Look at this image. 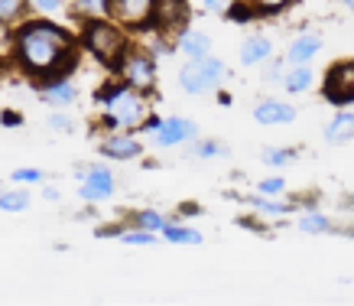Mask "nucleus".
<instances>
[{"label": "nucleus", "instance_id": "1", "mask_svg": "<svg viewBox=\"0 0 354 306\" xmlns=\"http://www.w3.org/2000/svg\"><path fill=\"white\" fill-rule=\"evenodd\" d=\"M78 39L53 17H26L13 30V66L36 85L75 69Z\"/></svg>", "mask_w": 354, "mask_h": 306}, {"label": "nucleus", "instance_id": "2", "mask_svg": "<svg viewBox=\"0 0 354 306\" xmlns=\"http://www.w3.org/2000/svg\"><path fill=\"white\" fill-rule=\"evenodd\" d=\"M97 101V124L104 131H130V134H140V127L147 124V118L153 114V105H150V95H143L137 88L124 85V82H108L95 95Z\"/></svg>", "mask_w": 354, "mask_h": 306}, {"label": "nucleus", "instance_id": "3", "mask_svg": "<svg viewBox=\"0 0 354 306\" xmlns=\"http://www.w3.org/2000/svg\"><path fill=\"white\" fill-rule=\"evenodd\" d=\"M78 43L85 46V53H91L101 62V66H118V59L127 53L130 46V33L114 23L111 17H101V20H85L82 23V39Z\"/></svg>", "mask_w": 354, "mask_h": 306}, {"label": "nucleus", "instance_id": "4", "mask_svg": "<svg viewBox=\"0 0 354 306\" xmlns=\"http://www.w3.org/2000/svg\"><path fill=\"white\" fill-rule=\"evenodd\" d=\"M114 75L118 82L124 85L137 88L143 95H156V88H160V59L147 49V46H127V53L118 59V66H114Z\"/></svg>", "mask_w": 354, "mask_h": 306}, {"label": "nucleus", "instance_id": "5", "mask_svg": "<svg viewBox=\"0 0 354 306\" xmlns=\"http://www.w3.org/2000/svg\"><path fill=\"white\" fill-rule=\"evenodd\" d=\"M176 82H179V88L189 98H202V95L218 91L227 82V66L225 59H218L212 53L202 55V59H185V66L179 69Z\"/></svg>", "mask_w": 354, "mask_h": 306}, {"label": "nucleus", "instance_id": "6", "mask_svg": "<svg viewBox=\"0 0 354 306\" xmlns=\"http://www.w3.org/2000/svg\"><path fill=\"white\" fill-rule=\"evenodd\" d=\"M143 137H150L156 147L169 150V147H183V143H192L198 137V124L189 118H156L150 114L147 124L140 127Z\"/></svg>", "mask_w": 354, "mask_h": 306}, {"label": "nucleus", "instance_id": "7", "mask_svg": "<svg viewBox=\"0 0 354 306\" xmlns=\"http://www.w3.org/2000/svg\"><path fill=\"white\" fill-rule=\"evenodd\" d=\"M75 183H78V199L88 206H101L118 192V176L114 170H108L104 163H85L75 170Z\"/></svg>", "mask_w": 354, "mask_h": 306}, {"label": "nucleus", "instance_id": "8", "mask_svg": "<svg viewBox=\"0 0 354 306\" xmlns=\"http://www.w3.org/2000/svg\"><path fill=\"white\" fill-rule=\"evenodd\" d=\"M189 23H192V3L189 0H156L153 3L150 30H156V33L176 39Z\"/></svg>", "mask_w": 354, "mask_h": 306}, {"label": "nucleus", "instance_id": "9", "mask_svg": "<svg viewBox=\"0 0 354 306\" xmlns=\"http://www.w3.org/2000/svg\"><path fill=\"white\" fill-rule=\"evenodd\" d=\"M322 98L335 108L354 105V59H342V62L328 66L322 78Z\"/></svg>", "mask_w": 354, "mask_h": 306}, {"label": "nucleus", "instance_id": "10", "mask_svg": "<svg viewBox=\"0 0 354 306\" xmlns=\"http://www.w3.org/2000/svg\"><path fill=\"white\" fill-rule=\"evenodd\" d=\"M97 153L104 160L130 163V160H140L147 153V143L140 141V134H130V131H101L97 134Z\"/></svg>", "mask_w": 354, "mask_h": 306}, {"label": "nucleus", "instance_id": "11", "mask_svg": "<svg viewBox=\"0 0 354 306\" xmlns=\"http://www.w3.org/2000/svg\"><path fill=\"white\" fill-rule=\"evenodd\" d=\"M153 3H156V0H111L108 17L114 23H120L127 33L130 30H150Z\"/></svg>", "mask_w": 354, "mask_h": 306}, {"label": "nucleus", "instance_id": "12", "mask_svg": "<svg viewBox=\"0 0 354 306\" xmlns=\"http://www.w3.org/2000/svg\"><path fill=\"white\" fill-rule=\"evenodd\" d=\"M250 114H254V120H257L260 127H283V124H292V120L299 118V108L283 98H263L254 105Z\"/></svg>", "mask_w": 354, "mask_h": 306}, {"label": "nucleus", "instance_id": "13", "mask_svg": "<svg viewBox=\"0 0 354 306\" xmlns=\"http://www.w3.org/2000/svg\"><path fill=\"white\" fill-rule=\"evenodd\" d=\"M39 98L49 105V108H72L78 101V85L68 75L49 78V82H39Z\"/></svg>", "mask_w": 354, "mask_h": 306}, {"label": "nucleus", "instance_id": "14", "mask_svg": "<svg viewBox=\"0 0 354 306\" xmlns=\"http://www.w3.org/2000/svg\"><path fill=\"white\" fill-rule=\"evenodd\" d=\"M322 46H325V39H322V33H315V30H306V33H299V36H292L290 39V46H286V66H306V62H312L315 55L322 53Z\"/></svg>", "mask_w": 354, "mask_h": 306}, {"label": "nucleus", "instance_id": "15", "mask_svg": "<svg viewBox=\"0 0 354 306\" xmlns=\"http://www.w3.org/2000/svg\"><path fill=\"white\" fill-rule=\"evenodd\" d=\"M273 53H277L273 39H270V36H263V33H254V36H247L244 43H241L237 59H241V66H244V69H260L263 62H270V59H273Z\"/></svg>", "mask_w": 354, "mask_h": 306}, {"label": "nucleus", "instance_id": "16", "mask_svg": "<svg viewBox=\"0 0 354 306\" xmlns=\"http://www.w3.org/2000/svg\"><path fill=\"white\" fill-rule=\"evenodd\" d=\"M172 43H176V53H183L185 59H202V55L212 53V36L205 33V30H195L192 23Z\"/></svg>", "mask_w": 354, "mask_h": 306}, {"label": "nucleus", "instance_id": "17", "mask_svg": "<svg viewBox=\"0 0 354 306\" xmlns=\"http://www.w3.org/2000/svg\"><path fill=\"white\" fill-rule=\"evenodd\" d=\"M244 202L257 215H263V219H283V215H292V212H299V202L292 199V202H286V199H277V196H263V192H257V196H244Z\"/></svg>", "mask_w": 354, "mask_h": 306}, {"label": "nucleus", "instance_id": "18", "mask_svg": "<svg viewBox=\"0 0 354 306\" xmlns=\"http://www.w3.org/2000/svg\"><path fill=\"white\" fill-rule=\"evenodd\" d=\"M322 137L328 147H344V143H351L354 141V111L338 108V114L325 124Z\"/></svg>", "mask_w": 354, "mask_h": 306}, {"label": "nucleus", "instance_id": "19", "mask_svg": "<svg viewBox=\"0 0 354 306\" xmlns=\"http://www.w3.org/2000/svg\"><path fill=\"white\" fill-rule=\"evenodd\" d=\"M312 85H315V69H312V62H306V66H286V72L279 78V88H283L286 95H309Z\"/></svg>", "mask_w": 354, "mask_h": 306}, {"label": "nucleus", "instance_id": "20", "mask_svg": "<svg viewBox=\"0 0 354 306\" xmlns=\"http://www.w3.org/2000/svg\"><path fill=\"white\" fill-rule=\"evenodd\" d=\"M296 0H237V7L231 10V17H273V13L290 10Z\"/></svg>", "mask_w": 354, "mask_h": 306}, {"label": "nucleus", "instance_id": "21", "mask_svg": "<svg viewBox=\"0 0 354 306\" xmlns=\"http://www.w3.org/2000/svg\"><path fill=\"white\" fill-rule=\"evenodd\" d=\"M296 228L302 235H332V231H338V225L325 212H319V206H315V208H302L299 215H296Z\"/></svg>", "mask_w": 354, "mask_h": 306}, {"label": "nucleus", "instance_id": "22", "mask_svg": "<svg viewBox=\"0 0 354 306\" xmlns=\"http://www.w3.org/2000/svg\"><path fill=\"white\" fill-rule=\"evenodd\" d=\"M160 238L166 241V244H183V248H198L205 241V235L198 228H192V225H183V222L172 219L166 228L160 231Z\"/></svg>", "mask_w": 354, "mask_h": 306}, {"label": "nucleus", "instance_id": "23", "mask_svg": "<svg viewBox=\"0 0 354 306\" xmlns=\"http://www.w3.org/2000/svg\"><path fill=\"white\" fill-rule=\"evenodd\" d=\"M169 215H162L160 208H137V212H130L127 215V225H137L143 231H153V235H160L166 225H169Z\"/></svg>", "mask_w": 354, "mask_h": 306}, {"label": "nucleus", "instance_id": "24", "mask_svg": "<svg viewBox=\"0 0 354 306\" xmlns=\"http://www.w3.org/2000/svg\"><path fill=\"white\" fill-rule=\"evenodd\" d=\"M108 7H111V0H68V13L82 23L108 17Z\"/></svg>", "mask_w": 354, "mask_h": 306}, {"label": "nucleus", "instance_id": "25", "mask_svg": "<svg viewBox=\"0 0 354 306\" xmlns=\"http://www.w3.org/2000/svg\"><path fill=\"white\" fill-rule=\"evenodd\" d=\"M30 192L26 189H0V212H10V215H17V212H26L30 208Z\"/></svg>", "mask_w": 354, "mask_h": 306}, {"label": "nucleus", "instance_id": "26", "mask_svg": "<svg viewBox=\"0 0 354 306\" xmlns=\"http://www.w3.org/2000/svg\"><path fill=\"white\" fill-rule=\"evenodd\" d=\"M189 153H192L195 160H218V156H225L227 147L221 141H205V137H195L192 143H189Z\"/></svg>", "mask_w": 354, "mask_h": 306}, {"label": "nucleus", "instance_id": "27", "mask_svg": "<svg viewBox=\"0 0 354 306\" xmlns=\"http://www.w3.org/2000/svg\"><path fill=\"white\" fill-rule=\"evenodd\" d=\"M118 238H120V244H130V248H147V244H156L160 235L143 231V228H137V225H127V222H124V228H120Z\"/></svg>", "mask_w": 354, "mask_h": 306}, {"label": "nucleus", "instance_id": "28", "mask_svg": "<svg viewBox=\"0 0 354 306\" xmlns=\"http://www.w3.org/2000/svg\"><path fill=\"white\" fill-rule=\"evenodd\" d=\"M30 13V0H0V23L17 26L20 20H26Z\"/></svg>", "mask_w": 354, "mask_h": 306}, {"label": "nucleus", "instance_id": "29", "mask_svg": "<svg viewBox=\"0 0 354 306\" xmlns=\"http://www.w3.org/2000/svg\"><path fill=\"white\" fill-rule=\"evenodd\" d=\"M296 156H299V153L290 150V147H267V150L260 153V160H263L267 166H273V170H283V166H290Z\"/></svg>", "mask_w": 354, "mask_h": 306}, {"label": "nucleus", "instance_id": "30", "mask_svg": "<svg viewBox=\"0 0 354 306\" xmlns=\"http://www.w3.org/2000/svg\"><path fill=\"white\" fill-rule=\"evenodd\" d=\"M30 10L39 17H62L68 13V0H30Z\"/></svg>", "mask_w": 354, "mask_h": 306}, {"label": "nucleus", "instance_id": "31", "mask_svg": "<svg viewBox=\"0 0 354 306\" xmlns=\"http://www.w3.org/2000/svg\"><path fill=\"white\" fill-rule=\"evenodd\" d=\"M10 179L17 183V186H39L46 179L43 170H36V166H20V170H13Z\"/></svg>", "mask_w": 354, "mask_h": 306}, {"label": "nucleus", "instance_id": "32", "mask_svg": "<svg viewBox=\"0 0 354 306\" xmlns=\"http://www.w3.org/2000/svg\"><path fill=\"white\" fill-rule=\"evenodd\" d=\"M13 30L10 23H0V62H13Z\"/></svg>", "mask_w": 354, "mask_h": 306}, {"label": "nucleus", "instance_id": "33", "mask_svg": "<svg viewBox=\"0 0 354 306\" xmlns=\"http://www.w3.org/2000/svg\"><path fill=\"white\" fill-rule=\"evenodd\" d=\"M237 7V0H202V10L212 17H231V10Z\"/></svg>", "mask_w": 354, "mask_h": 306}, {"label": "nucleus", "instance_id": "34", "mask_svg": "<svg viewBox=\"0 0 354 306\" xmlns=\"http://www.w3.org/2000/svg\"><path fill=\"white\" fill-rule=\"evenodd\" d=\"M257 192H263V196H283L286 192V179L283 176H267V179L257 183Z\"/></svg>", "mask_w": 354, "mask_h": 306}, {"label": "nucleus", "instance_id": "35", "mask_svg": "<svg viewBox=\"0 0 354 306\" xmlns=\"http://www.w3.org/2000/svg\"><path fill=\"white\" fill-rule=\"evenodd\" d=\"M263 78L267 82H277L279 85V78H283V72H286V59H270V62H263Z\"/></svg>", "mask_w": 354, "mask_h": 306}, {"label": "nucleus", "instance_id": "36", "mask_svg": "<svg viewBox=\"0 0 354 306\" xmlns=\"http://www.w3.org/2000/svg\"><path fill=\"white\" fill-rule=\"evenodd\" d=\"M49 127H53V131H59V134H72V131H75V120L59 111V114H53V118H49Z\"/></svg>", "mask_w": 354, "mask_h": 306}, {"label": "nucleus", "instance_id": "37", "mask_svg": "<svg viewBox=\"0 0 354 306\" xmlns=\"http://www.w3.org/2000/svg\"><path fill=\"white\" fill-rule=\"evenodd\" d=\"M0 124H3V127H20L23 118L17 111H3V114H0Z\"/></svg>", "mask_w": 354, "mask_h": 306}, {"label": "nucleus", "instance_id": "38", "mask_svg": "<svg viewBox=\"0 0 354 306\" xmlns=\"http://www.w3.org/2000/svg\"><path fill=\"white\" fill-rule=\"evenodd\" d=\"M43 199H49V202H59V199H62V192H59L55 186H46L43 189Z\"/></svg>", "mask_w": 354, "mask_h": 306}, {"label": "nucleus", "instance_id": "39", "mask_svg": "<svg viewBox=\"0 0 354 306\" xmlns=\"http://www.w3.org/2000/svg\"><path fill=\"white\" fill-rule=\"evenodd\" d=\"M335 3H338V7H342V10H348L354 17V0H335Z\"/></svg>", "mask_w": 354, "mask_h": 306}, {"label": "nucleus", "instance_id": "40", "mask_svg": "<svg viewBox=\"0 0 354 306\" xmlns=\"http://www.w3.org/2000/svg\"><path fill=\"white\" fill-rule=\"evenodd\" d=\"M348 208H351V212H354V196H351V199H348Z\"/></svg>", "mask_w": 354, "mask_h": 306}]
</instances>
